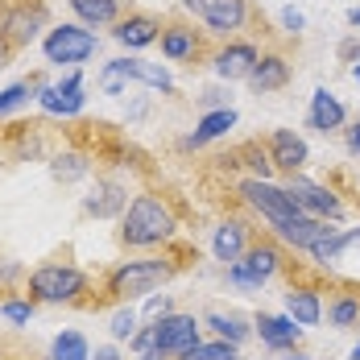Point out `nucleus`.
<instances>
[{"label": "nucleus", "mask_w": 360, "mask_h": 360, "mask_svg": "<svg viewBox=\"0 0 360 360\" xmlns=\"http://www.w3.org/2000/svg\"><path fill=\"white\" fill-rule=\"evenodd\" d=\"M174 232H179L174 212L158 195H137L120 224V245L124 249H158V245H170Z\"/></svg>", "instance_id": "nucleus-1"}, {"label": "nucleus", "mask_w": 360, "mask_h": 360, "mask_svg": "<svg viewBox=\"0 0 360 360\" xmlns=\"http://www.w3.org/2000/svg\"><path fill=\"white\" fill-rule=\"evenodd\" d=\"M179 274V261L166 257H141V261H124L108 274V302H133L141 294H153L158 286H166Z\"/></svg>", "instance_id": "nucleus-2"}, {"label": "nucleus", "mask_w": 360, "mask_h": 360, "mask_svg": "<svg viewBox=\"0 0 360 360\" xmlns=\"http://www.w3.org/2000/svg\"><path fill=\"white\" fill-rule=\"evenodd\" d=\"M87 290V278L75 265H41L30 274V294L37 302H79Z\"/></svg>", "instance_id": "nucleus-3"}, {"label": "nucleus", "mask_w": 360, "mask_h": 360, "mask_svg": "<svg viewBox=\"0 0 360 360\" xmlns=\"http://www.w3.org/2000/svg\"><path fill=\"white\" fill-rule=\"evenodd\" d=\"M240 199L249 203L257 216L269 219V224H286L294 216H307V212H298V203H294V195L286 186H274L265 179H245L240 182Z\"/></svg>", "instance_id": "nucleus-4"}, {"label": "nucleus", "mask_w": 360, "mask_h": 360, "mask_svg": "<svg viewBox=\"0 0 360 360\" xmlns=\"http://www.w3.org/2000/svg\"><path fill=\"white\" fill-rule=\"evenodd\" d=\"M41 50H46V58L54 67H79V63H87L96 54V34L83 30V25H58L41 41Z\"/></svg>", "instance_id": "nucleus-5"}, {"label": "nucleus", "mask_w": 360, "mask_h": 360, "mask_svg": "<svg viewBox=\"0 0 360 360\" xmlns=\"http://www.w3.org/2000/svg\"><path fill=\"white\" fill-rule=\"evenodd\" d=\"M158 327V340H153V348L162 352L166 360H179L182 352H191L195 344H203L199 340V323H195V315H162V319H153Z\"/></svg>", "instance_id": "nucleus-6"}, {"label": "nucleus", "mask_w": 360, "mask_h": 360, "mask_svg": "<svg viewBox=\"0 0 360 360\" xmlns=\"http://www.w3.org/2000/svg\"><path fill=\"white\" fill-rule=\"evenodd\" d=\"M286 191L294 195V203H298V212H307V216L315 219H340L344 216V207H340V199L319 186V182H307V179H290Z\"/></svg>", "instance_id": "nucleus-7"}, {"label": "nucleus", "mask_w": 360, "mask_h": 360, "mask_svg": "<svg viewBox=\"0 0 360 360\" xmlns=\"http://www.w3.org/2000/svg\"><path fill=\"white\" fill-rule=\"evenodd\" d=\"M249 17H252L249 0H207L203 4V25L219 37H236L249 25Z\"/></svg>", "instance_id": "nucleus-8"}, {"label": "nucleus", "mask_w": 360, "mask_h": 360, "mask_svg": "<svg viewBox=\"0 0 360 360\" xmlns=\"http://www.w3.org/2000/svg\"><path fill=\"white\" fill-rule=\"evenodd\" d=\"M257 58H261V50H257L252 41H228L224 50L212 54V71H216L219 79H228V83H236V79H249L252 75Z\"/></svg>", "instance_id": "nucleus-9"}, {"label": "nucleus", "mask_w": 360, "mask_h": 360, "mask_svg": "<svg viewBox=\"0 0 360 360\" xmlns=\"http://www.w3.org/2000/svg\"><path fill=\"white\" fill-rule=\"evenodd\" d=\"M269 162H274V170H286L290 179L307 166V158H311V149H307V141L298 137V133H290V129H274L269 133Z\"/></svg>", "instance_id": "nucleus-10"}, {"label": "nucleus", "mask_w": 360, "mask_h": 360, "mask_svg": "<svg viewBox=\"0 0 360 360\" xmlns=\"http://www.w3.org/2000/svg\"><path fill=\"white\" fill-rule=\"evenodd\" d=\"M41 21H46V4H41V0H37V4H21V8H13V13L0 21V34L8 37L13 50H21V46H30L37 37Z\"/></svg>", "instance_id": "nucleus-11"}, {"label": "nucleus", "mask_w": 360, "mask_h": 360, "mask_svg": "<svg viewBox=\"0 0 360 360\" xmlns=\"http://www.w3.org/2000/svg\"><path fill=\"white\" fill-rule=\"evenodd\" d=\"M112 37H116L120 46H129V50H145V46L162 41V21H158L153 13H129V17L116 21Z\"/></svg>", "instance_id": "nucleus-12"}, {"label": "nucleus", "mask_w": 360, "mask_h": 360, "mask_svg": "<svg viewBox=\"0 0 360 360\" xmlns=\"http://www.w3.org/2000/svg\"><path fill=\"white\" fill-rule=\"evenodd\" d=\"M162 54H166V63H195L203 54V34L195 25L174 21L162 30Z\"/></svg>", "instance_id": "nucleus-13"}, {"label": "nucleus", "mask_w": 360, "mask_h": 360, "mask_svg": "<svg viewBox=\"0 0 360 360\" xmlns=\"http://www.w3.org/2000/svg\"><path fill=\"white\" fill-rule=\"evenodd\" d=\"M257 335L274 352H294L298 340H302V327L294 323L290 315H257Z\"/></svg>", "instance_id": "nucleus-14"}, {"label": "nucleus", "mask_w": 360, "mask_h": 360, "mask_svg": "<svg viewBox=\"0 0 360 360\" xmlns=\"http://www.w3.org/2000/svg\"><path fill=\"white\" fill-rule=\"evenodd\" d=\"M236 265L249 274L257 286H265V282L282 269V249H278L274 240H257V245H249V249H245V257H240Z\"/></svg>", "instance_id": "nucleus-15"}, {"label": "nucleus", "mask_w": 360, "mask_h": 360, "mask_svg": "<svg viewBox=\"0 0 360 360\" xmlns=\"http://www.w3.org/2000/svg\"><path fill=\"white\" fill-rule=\"evenodd\" d=\"M41 108L54 112V116H75V112L83 108V75H67L63 83H54V87H41Z\"/></svg>", "instance_id": "nucleus-16"}, {"label": "nucleus", "mask_w": 360, "mask_h": 360, "mask_svg": "<svg viewBox=\"0 0 360 360\" xmlns=\"http://www.w3.org/2000/svg\"><path fill=\"white\" fill-rule=\"evenodd\" d=\"M252 91H261V96H269V91H282L290 83V63L282 58V54H261L257 58V67H252V75L245 79Z\"/></svg>", "instance_id": "nucleus-17"}, {"label": "nucleus", "mask_w": 360, "mask_h": 360, "mask_svg": "<svg viewBox=\"0 0 360 360\" xmlns=\"http://www.w3.org/2000/svg\"><path fill=\"white\" fill-rule=\"evenodd\" d=\"M286 315L298 327H315L323 319V298L315 286H290L286 290Z\"/></svg>", "instance_id": "nucleus-18"}, {"label": "nucleus", "mask_w": 360, "mask_h": 360, "mask_svg": "<svg viewBox=\"0 0 360 360\" xmlns=\"http://www.w3.org/2000/svg\"><path fill=\"white\" fill-rule=\"evenodd\" d=\"M212 249H216V261L224 265H236L245 249H249V228L240 224V219H224L216 228V240H212Z\"/></svg>", "instance_id": "nucleus-19"}, {"label": "nucleus", "mask_w": 360, "mask_h": 360, "mask_svg": "<svg viewBox=\"0 0 360 360\" xmlns=\"http://www.w3.org/2000/svg\"><path fill=\"white\" fill-rule=\"evenodd\" d=\"M344 120H348L344 104H340L327 87H319V91L311 96V129H319V133H335V129H344Z\"/></svg>", "instance_id": "nucleus-20"}, {"label": "nucleus", "mask_w": 360, "mask_h": 360, "mask_svg": "<svg viewBox=\"0 0 360 360\" xmlns=\"http://www.w3.org/2000/svg\"><path fill=\"white\" fill-rule=\"evenodd\" d=\"M274 232H278L286 245H294V249H311V245H315V240L327 232V219L294 216V219H286V224H274Z\"/></svg>", "instance_id": "nucleus-21"}, {"label": "nucleus", "mask_w": 360, "mask_h": 360, "mask_svg": "<svg viewBox=\"0 0 360 360\" xmlns=\"http://www.w3.org/2000/svg\"><path fill=\"white\" fill-rule=\"evenodd\" d=\"M124 203H129V195H124V186L120 182H96V191L83 199V207L91 212V216H100V219H108L116 216V212H124Z\"/></svg>", "instance_id": "nucleus-22"}, {"label": "nucleus", "mask_w": 360, "mask_h": 360, "mask_svg": "<svg viewBox=\"0 0 360 360\" xmlns=\"http://www.w3.org/2000/svg\"><path fill=\"white\" fill-rule=\"evenodd\" d=\"M228 129H236V112L232 108H216V112H203V120H199V129L186 137V149H199V145L216 141V137H224Z\"/></svg>", "instance_id": "nucleus-23"}, {"label": "nucleus", "mask_w": 360, "mask_h": 360, "mask_svg": "<svg viewBox=\"0 0 360 360\" xmlns=\"http://www.w3.org/2000/svg\"><path fill=\"white\" fill-rule=\"evenodd\" d=\"M124 71H129V79L149 83V87H153V91H162V96H174V79L166 75V67H158V63H145V58H124Z\"/></svg>", "instance_id": "nucleus-24"}, {"label": "nucleus", "mask_w": 360, "mask_h": 360, "mask_svg": "<svg viewBox=\"0 0 360 360\" xmlns=\"http://www.w3.org/2000/svg\"><path fill=\"white\" fill-rule=\"evenodd\" d=\"M71 8L87 25H116L120 21V0H71Z\"/></svg>", "instance_id": "nucleus-25"}, {"label": "nucleus", "mask_w": 360, "mask_h": 360, "mask_svg": "<svg viewBox=\"0 0 360 360\" xmlns=\"http://www.w3.org/2000/svg\"><path fill=\"white\" fill-rule=\"evenodd\" d=\"M327 323L348 331V327H360V294H335L327 302Z\"/></svg>", "instance_id": "nucleus-26"}, {"label": "nucleus", "mask_w": 360, "mask_h": 360, "mask_svg": "<svg viewBox=\"0 0 360 360\" xmlns=\"http://www.w3.org/2000/svg\"><path fill=\"white\" fill-rule=\"evenodd\" d=\"M207 327L216 331L224 344H236V348L249 340V327H245V319H240V315H224V311H212V315H207Z\"/></svg>", "instance_id": "nucleus-27"}, {"label": "nucleus", "mask_w": 360, "mask_h": 360, "mask_svg": "<svg viewBox=\"0 0 360 360\" xmlns=\"http://www.w3.org/2000/svg\"><path fill=\"white\" fill-rule=\"evenodd\" d=\"M50 360H91L87 340H83L79 331H63V335L54 340V348H50Z\"/></svg>", "instance_id": "nucleus-28"}, {"label": "nucleus", "mask_w": 360, "mask_h": 360, "mask_svg": "<svg viewBox=\"0 0 360 360\" xmlns=\"http://www.w3.org/2000/svg\"><path fill=\"white\" fill-rule=\"evenodd\" d=\"M179 360H240V352H236V344L216 340V344H195V348H191V352H182Z\"/></svg>", "instance_id": "nucleus-29"}, {"label": "nucleus", "mask_w": 360, "mask_h": 360, "mask_svg": "<svg viewBox=\"0 0 360 360\" xmlns=\"http://www.w3.org/2000/svg\"><path fill=\"white\" fill-rule=\"evenodd\" d=\"M124 83H129V71H124V58H116V63H108V67H104V75H100V87H104L108 96H120V91H124Z\"/></svg>", "instance_id": "nucleus-30"}, {"label": "nucleus", "mask_w": 360, "mask_h": 360, "mask_svg": "<svg viewBox=\"0 0 360 360\" xmlns=\"http://www.w3.org/2000/svg\"><path fill=\"white\" fill-rule=\"evenodd\" d=\"M79 174H87V162H83L79 153H63V158H54V179L71 182V179H79Z\"/></svg>", "instance_id": "nucleus-31"}, {"label": "nucleus", "mask_w": 360, "mask_h": 360, "mask_svg": "<svg viewBox=\"0 0 360 360\" xmlns=\"http://www.w3.org/2000/svg\"><path fill=\"white\" fill-rule=\"evenodd\" d=\"M30 91H34V83H13V87H4L0 91V116L13 108H21L25 100H30Z\"/></svg>", "instance_id": "nucleus-32"}, {"label": "nucleus", "mask_w": 360, "mask_h": 360, "mask_svg": "<svg viewBox=\"0 0 360 360\" xmlns=\"http://www.w3.org/2000/svg\"><path fill=\"white\" fill-rule=\"evenodd\" d=\"M137 335V315L133 311H116L112 319V340H133Z\"/></svg>", "instance_id": "nucleus-33"}, {"label": "nucleus", "mask_w": 360, "mask_h": 360, "mask_svg": "<svg viewBox=\"0 0 360 360\" xmlns=\"http://www.w3.org/2000/svg\"><path fill=\"white\" fill-rule=\"evenodd\" d=\"M30 315H34L30 302H4V319H13V323H30Z\"/></svg>", "instance_id": "nucleus-34"}, {"label": "nucleus", "mask_w": 360, "mask_h": 360, "mask_svg": "<svg viewBox=\"0 0 360 360\" xmlns=\"http://www.w3.org/2000/svg\"><path fill=\"white\" fill-rule=\"evenodd\" d=\"M228 282H236V286H245V290H261V286L249 278V274L240 269V265H228Z\"/></svg>", "instance_id": "nucleus-35"}, {"label": "nucleus", "mask_w": 360, "mask_h": 360, "mask_svg": "<svg viewBox=\"0 0 360 360\" xmlns=\"http://www.w3.org/2000/svg\"><path fill=\"white\" fill-rule=\"evenodd\" d=\"M145 311H149L153 319H162V315H170V298H166V294H162V298H149V307H145Z\"/></svg>", "instance_id": "nucleus-36"}, {"label": "nucleus", "mask_w": 360, "mask_h": 360, "mask_svg": "<svg viewBox=\"0 0 360 360\" xmlns=\"http://www.w3.org/2000/svg\"><path fill=\"white\" fill-rule=\"evenodd\" d=\"M282 25H286L290 34H298V30H302V13H298V8H286V13H282Z\"/></svg>", "instance_id": "nucleus-37"}, {"label": "nucleus", "mask_w": 360, "mask_h": 360, "mask_svg": "<svg viewBox=\"0 0 360 360\" xmlns=\"http://www.w3.org/2000/svg\"><path fill=\"white\" fill-rule=\"evenodd\" d=\"M13 54H17V50H13V46H8V37L0 34V71H4V67H8V63H13Z\"/></svg>", "instance_id": "nucleus-38"}, {"label": "nucleus", "mask_w": 360, "mask_h": 360, "mask_svg": "<svg viewBox=\"0 0 360 360\" xmlns=\"http://www.w3.org/2000/svg\"><path fill=\"white\" fill-rule=\"evenodd\" d=\"M91 360H120V352H116V348H100Z\"/></svg>", "instance_id": "nucleus-39"}, {"label": "nucleus", "mask_w": 360, "mask_h": 360, "mask_svg": "<svg viewBox=\"0 0 360 360\" xmlns=\"http://www.w3.org/2000/svg\"><path fill=\"white\" fill-rule=\"evenodd\" d=\"M348 145H352V149H356V153H360V120H356V129L348 133Z\"/></svg>", "instance_id": "nucleus-40"}, {"label": "nucleus", "mask_w": 360, "mask_h": 360, "mask_svg": "<svg viewBox=\"0 0 360 360\" xmlns=\"http://www.w3.org/2000/svg\"><path fill=\"white\" fill-rule=\"evenodd\" d=\"M203 4H207V0H182V8H195L199 17H203Z\"/></svg>", "instance_id": "nucleus-41"}, {"label": "nucleus", "mask_w": 360, "mask_h": 360, "mask_svg": "<svg viewBox=\"0 0 360 360\" xmlns=\"http://www.w3.org/2000/svg\"><path fill=\"white\" fill-rule=\"evenodd\" d=\"M282 360H311V356H307V352H298V348H294V352H286V356H282Z\"/></svg>", "instance_id": "nucleus-42"}, {"label": "nucleus", "mask_w": 360, "mask_h": 360, "mask_svg": "<svg viewBox=\"0 0 360 360\" xmlns=\"http://www.w3.org/2000/svg\"><path fill=\"white\" fill-rule=\"evenodd\" d=\"M137 360H166V356H162V352L153 348V352H141V356H137Z\"/></svg>", "instance_id": "nucleus-43"}, {"label": "nucleus", "mask_w": 360, "mask_h": 360, "mask_svg": "<svg viewBox=\"0 0 360 360\" xmlns=\"http://www.w3.org/2000/svg\"><path fill=\"white\" fill-rule=\"evenodd\" d=\"M348 21H352V25L360 30V8H352V13H348Z\"/></svg>", "instance_id": "nucleus-44"}, {"label": "nucleus", "mask_w": 360, "mask_h": 360, "mask_svg": "<svg viewBox=\"0 0 360 360\" xmlns=\"http://www.w3.org/2000/svg\"><path fill=\"white\" fill-rule=\"evenodd\" d=\"M348 360H360V340H356V348H352V356H348Z\"/></svg>", "instance_id": "nucleus-45"}, {"label": "nucleus", "mask_w": 360, "mask_h": 360, "mask_svg": "<svg viewBox=\"0 0 360 360\" xmlns=\"http://www.w3.org/2000/svg\"><path fill=\"white\" fill-rule=\"evenodd\" d=\"M352 79H356V83H360V67H352Z\"/></svg>", "instance_id": "nucleus-46"}, {"label": "nucleus", "mask_w": 360, "mask_h": 360, "mask_svg": "<svg viewBox=\"0 0 360 360\" xmlns=\"http://www.w3.org/2000/svg\"><path fill=\"white\" fill-rule=\"evenodd\" d=\"M0 360H4V352H0Z\"/></svg>", "instance_id": "nucleus-47"}]
</instances>
